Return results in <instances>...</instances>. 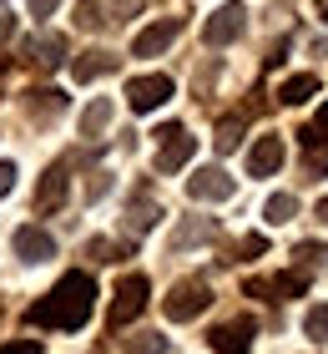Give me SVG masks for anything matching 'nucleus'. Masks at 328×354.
Returning <instances> with one entry per match:
<instances>
[{"instance_id": "35", "label": "nucleus", "mask_w": 328, "mask_h": 354, "mask_svg": "<svg viewBox=\"0 0 328 354\" xmlns=\"http://www.w3.org/2000/svg\"><path fill=\"white\" fill-rule=\"evenodd\" d=\"M313 10H318V21H328V0H318V6H313Z\"/></svg>"}, {"instance_id": "26", "label": "nucleus", "mask_w": 328, "mask_h": 354, "mask_svg": "<svg viewBox=\"0 0 328 354\" xmlns=\"http://www.w3.org/2000/svg\"><path fill=\"white\" fill-rule=\"evenodd\" d=\"M36 111H66V96L61 91H36V102H30Z\"/></svg>"}, {"instance_id": "19", "label": "nucleus", "mask_w": 328, "mask_h": 354, "mask_svg": "<svg viewBox=\"0 0 328 354\" xmlns=\"http://www.w3.org/2000/svg\"><path fill=\"white\" fill-rule=\"evenodd\" d=\"M157 218H162V207L137 198V203L126 207V233H152V228H157Z\"/></svg>"}, {"instance_id": "2", "label": "nucleus", "mask_w": 328, "mask_h": 354, "mask_svg": "<svg viewBox=\"0 0 328 354\" xmlns=\"http://www.w3.org/2000/svg\"><path fill=\"white\" fill-rule=\"evenodd\" d=\"M157 142H162V152H157V172H182V167L192 162V152H197V137H187V127H182V122L157 127Z\"/></svg>"}, {"instance_id": "34", "label": "nucleus", "mask_w": 328, "mask_h": 354, "mask_svg": "<svg viewBox=\"0 0 328 354\" xmlns=\"http://www.w3.org/2000/svg\"><path fill=\"white\" fill-rule=\"evenodd\" d=\"M137 6H142V0H117V6H111V15H117V21H122V15H131Z\"/></svg>"}, {"instance_id": "1", "label": "nucleus", "mask_w": 328, "mask_h": 354, "mask_svg": "<svg viewBox=\"0 0 328 354\" xmlns=\"http://www.w3.org/2000/svg\"><path fill=\"white\" fill-rule=\"evenodd\" d=\"M91 304H96V283L86 273H66L41 304H30L26 319L41 324V329H81L91 319Z\"/></svg>"}, {"instance_id": "22", "label": "nucleus", "mask_w": 328, "mask_h": 354, "mask_svg": "<svg viewBox=\"0 0 328 354\" xmlns=\"http://www.w3.org/2000/svg\"><path fill=\"white\" fill-rule=\"evenodd\" d=\"M212 142H218V152H233L238 142H242V117H227V122H218V137H212Z\"/></svg>"}, {"instance_id": "24", "label": "nucleus", "mask_w": 328, "mask_h": 354, "mask_svg": "<svg viewBox=\"0 0 328 354\" xmlns=\"http://www.w3.org/2000/svg\"><path fill=\"white\" fill-rule=\"evenodd\" d=\"M167 349V339H162L157 329H146V334H137V339H131V354H162Z\"/></svg>"}, {"instance_id": "15", "label": "nucleus", "mask_w": 328, "mask_h": 354, "mask_svg": "<svg viewBox=\"0 0 328 354\" xmlns=\"http://www.w3.org/2000/svg\"><path fill=\"white\" fill-rule=\"evenodd\" d=\"M56 203H66V167H51L36 187V213H51Z\"/></svg>"}, {"instance_id": "4", "label": "nucleus", "mask_w": 328, "mask_h": 354, "mask_svg": "<svg viewBox=\"0 0 328 354\" xmlns=\"http://www.w3.org/2000/svg\"><path fill=\"white\" fill-rule=\"evenodd\" d=\"M242 30H248V10L238 6V0H227V6H218L207 15V26H202V41L207 46H233Z\"/></svg>"}, {"instance_id": "11", "label": "nucleus", "mask_w": 328, "mask_h": 354, "mask_svg": "<svg viewBox=\"0 0 328 354\" xmlns=\"http://www.w3.org/2000/svg\"><path fill=\"white\" fill-rule=\"evenodd\" d=\"M278 167H283V137L268 132V137H258V142H253V152H248V172H253V177H273Z\"/></svg>"}, {"instance_id": "33", "label": "nucleus", "mask_w": 328, "mask_h": 354, "mask_svg": "<svg viewBox=\"0 0 328 354\" xmlns=\"http://www.w3.org/2000/svg\"><path fill=\"white\" fill-rule=\"evenodd\" d=\"M111 253H117V248H111L106 238H96V243H91V259H111Z\"/></svg>"}, {"instance_id": "5", "label": "nucleus", "mask_w": 328, "mask_h": 354, "mask_svg": "<svg viewBox=\"0 0 328 354\" xmlns=\"http://www.w3.org/2000/svg\"><path fill=\"white\" fill-rule=\"evenodd\" d=\"M146 294H152V283H146V273H126L117 283V299H111V324H131L142 309H146Z\"/></svg>"}, {"instance_id": "17", "label": "nucleus", "mask_w": 328, "mask_h": 354, "mask_svg": "<svg viewBox=\"0 0 328 354\" xmlns=\"http://www.w3.org/2000/svg\"><path fill=\"white\" fill-rule=\"evenodd\" d=\"M303 147H308V157H303V162H308V172H313V177H323V172H328V132L308 127V132H303Z\"/></svg>"}, {"instance_id": "9", "label": "nucleus", "mask_w": 328, "mask_h": 354, "mask_svg": "<svg viewBox=\"0 0 328 354\" xmlns=\"http://www.w3.org/2000/svg\"><path fill=\"white\" fill-rule=\"evenodd\" d=\"M177 36H182V21H172V15H167V21L137 30V41H131V56H162Z\"/></svg>"}, {"instance_id": "37", "label": "nucleus", "mask_w": 328, "mask_h": 354, "mask_svg": "<svg viewBox=\"0 0 328 354\" xmlns=\"http://www.w3.org/2000/svg\"><path fill=\"white\" fill-rule=\"evenodd\" d=\"M323 122H328V106H323Z\"/></svg>"}, {"instance_id": "32", "label": "nucleus", "mask_w": 328, "mask_h": 354, "mask_svg": "<svg viewBox=\"0 0 328 354\" xmlns=\"http://www.w3.org/2000/svg\"><path fill=\"white\" fill-rule=\"evenodd\" d=\"M10 30H15V21H10V6H6V0H0V41H6Z\"/></svg>"}, {"instance_id": "13", "label": "nucleus", "mask_w": 328, "mask_h": 354, "mask_svg": "<svg viewBox=\"0 0 328 354\" xmlns=\"http://www.w3.org/2000/svg\"><path fill=\"white\" fill-rule=\"evenodd\" d=\"M26 56L36 61V66H46V71H51V66H61V61L71 56V46H66V36L46 30V36H30V41H26Z\"/></svg>"}, {"instance_id": "12", "label": "nucleus", "mask_w": 328, "mask_h": 354, "mask_svg": "<svg viewBox=\"0 0 328 354\" xmlns=\"http://www.w3.org/2000/svg\"><path fill=\"white\" fill-rule=\"evenodd\" d=\"M308 288L303 273H278V279H248V294L253 299H298Z\"/></svg>"}, {"instance_id": "31", "label": "nucleus", "mask_w": 328, "mask_h": 354, "mask_svg": "<svg viewBox=\"0 0 328 354\" xmlns=\"http://www.w3.org/2000/svg\"><path fill=\"white\" fill-rule=\"evenodd\" d=\"M10 187H15V167H10V162H0V198H6Z\"/></svg>"}, {"instance_id": "18", "label": "nucleus", "mask_w": 328, "mask_h": 354, "mask_svg": "<svg viewBox=\"0 0 328 354\" xmlns=\"http://www.w3.org/2000/svg\"><path fill=\"white\" fill-rule=\"evenodd\" d=\"M207 238H218V223H212V218H197V223H182V228H177L172 248L182 253V248H197V243H207Z\"/></svg>"}, {"instance_id": "7", "label": "nucleus", "mask_w": 328, "mask_h": 354, "mask_svg": "<svg viewBox=\"0 0 328 354\" xmlns=\"http://www.w3.org/2000/svg\"><path fill=\"white\" fill-rule=\"evenodd\" d=\"M233 177H227L222 167H197L192 177H187V192H192V198L197 203H227V198H233Z\"/></svg>"}, {"instance_id": "25", "label": "nucleus", "mask_w": 328, "mask_h": 354, "mask_svg": "<svg viewBox=\"0 0 328 354\" xmlns=\"http://www.w3.org/2000/svg\"><path fill=\"white\" fill-rule=\"evenodd\" d=\"M298 259H303L308 268H323V263H328V243H298Z\"/></svg>"}, {"instance_id": "21", "label": "nucleus", "mask_w": 328, "mask_h": 354, "mask_svg": "<svg viewBox=\"0 0 328 354\" xmlns=\"http://www.w3.org/2000/svg\"><path fill=\"white\" fill-rule=\"evenodd\" d=\"M293 213H298V198H293V192H273V198L262 203V218L268 223H288Z\"/></svg>"}, {"instance_id": "30", "label": "nucleus", "mask_w": 328, "mask_h": 354, "mask_svg": "<svg viewBox=\"0 0 328 354\" xmlns=\"http://www.w3.org/2000/svg\"><path fill=\"white\" fill-rule=\"evenodd\" d=\"M106 192H111V177L96 172V177H91V198H106Z\"/></svg>"}, {"instance_id": "10", "label": "nucleus", "mask_w": 328, "mask_h": 354, "mask_svg": "<svg viewBox=\"0 0 328 354\" xmlns=\"http://www.w3.org/2000/svg\"><path fill=\"white\" fill-rule=\"evenodd\" d=\"M10 243H15V253H21L26 263H46V259H56V238L46 233V228H30V223H26V228H15Z\"/></svg>"}, {"instance_id": "6", "label": "nucleus", "mask_w": 328, "mask_h": 354, "mask_svg": "<svg viewBox=\"0 0 328 354\" xmlns=\"http://www.w3.org/2000/svg\"><path fill=\"white\" fill-rule=\"evenodd\" d=\"M126 102L131 111H157V106H167L172 102V76H137V82H126Z\"/></svg>"}, {"instance_id": "14", "label": "nucleus", "mask_w": 328, "mask_h": 354, "mask_svg": "<svg viewBox=\"0 0 328 354\" xmlns=\"http://www.w3.org/2000/svg\"><path fill=\"white\" fill-rule=\"evenodd\" d=\"M111 71H117V56L102 51V46H96V51H81V56L71 61V76H76V82H96V76H111Z\"/></svg>"}, {"instance_id": "8", "label": "nucleus", "mask_w": 328, "mask_h": 354, "mask_svg": "<svg viewBox=\"0 0 328 354\" xmlns=\"http://www.w3.org/2000/svg\"><path fill=\"white\" fill-rule=\"evenodd\" d=\"M253 334H258L253 319H233V324H218L207 339H212V349H218V354H248V349H253Z\"/></svg>"}, {"instance_id": "20", "label": "nucleus", "mask_w": 328, "mask_h": 354, "mask_svg": "<svg viewBox=\"0 0 328 354\" xmlns=\"http://www.w3.org/2000/svg\"><path fill=\"white\" fill-rule=\"evenodd\" d=\"M106 127H111V102L102 96V102H91L86 117H81V137H96V132H106Z\"/></svg>"}, {"instance_id": "36", "label": "nucleus", "mask_w": 328, "mask_h": 354, "mask_svg": "<svg viewBox=\"0 0 328 354\" xmlns=\"http://www.w3.org/2000/svg\"><path fill=\"white\" fill-rule=\"evenodd\" d=\"M318 218H323V223H328V198H323V203H318Z\"/></svg>"}, {"instance_id": "27", "label": "nucleus", "mask_w": 328, "mask_h": 354, "mask_svg": "<svg viewBox=\"0 0 328 354\" xmlns=\"http://www.w3.org/2000/svg\"><path fill=\"white\" fill-rule=\"evenodd\" d=\"M262 248H268V238H262V233H248V238L238 243V253H242V259H258Z\"/></svg>"}, {"instance_id": "16", "label": "nucleus", "mask_w": 328, "mask_h": 354, "mask_svg": "<svg viewBox=\"0 0 328 354\" xmlns=\"http://www.w3.org/2000/svg\"><path fill=\"white\" fill-rule=\"evenodd\" d=\"M318 96V76H288L283 86H278V102L283 106H303V102H313Z\"/></svg>"}, {"instance_id": "29", "label": "nucleus", "mask_w": 328, "mask_h": 354, "mask_svg": "<svg viewBox=\"0 0 328 354\" xmlns=\"http://www.w3.org/2000/svg\"><path fill=\"white\" fill-rule=\"evenodd\" d=\"M0 354H41L36 339H21V344H0Z\"/></svg>"}, {"instance_id": "28", "label": "nucleus", "mask_w": 328, "mask_h": 354, "mask_svg": "<svg viewBox=\"0 0 328 354\" xmlns=\"http://www.w3.org/2000/svg\"><path fill=\"white\" fill-rule=\"evenodd\" d=\"M26 6H30V15H41V21H46V15H56L61 0H26Z\"/></svg>"}, {"instance_id": "23", "label": "nucleus", "mask_w": 328, "mask_h": 354, "mask_svg": "<svg viewBox=\"0 0 328 354\" xmlns=\"http://www.w3.org/2000/svg\"><path fill=\"white\" fill-rule=\"evenodd\" d=\"M303 329H308V339H328V304H313V309H308Z\"/></svg>"}, {"instance_id": "3", "label": "nucleus", "mask_w": 328, "mask_h": 354, "mask_svg": "<svg viewBox=\"0 0 328 354\" xmlns=\"http://www.w3.org/2000/svg\"><path fill=\"white\" fill-rule=\"evenodd\" d=\"M212 304V288L202 279H182V283H172V294H167V319H177V324H187V319H197Z\"/></svg>"}]
</instances>
